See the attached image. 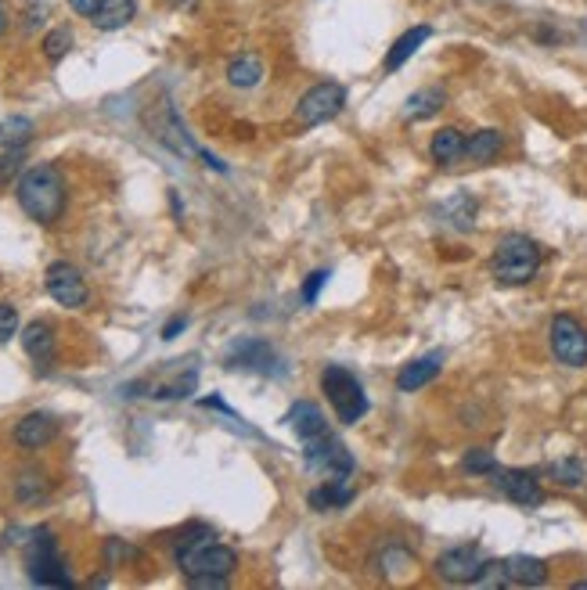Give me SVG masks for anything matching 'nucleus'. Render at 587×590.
<instances>
[{
	"label": "nucleus",
	"mask_w": 587,
	"mask_h": 590,
	"mask_svg": "<svg viewBox=\"0 0 587 590\" xmlns=\"http://www.w3.org/2000/svg\"><path fill=\"white\" fill-rule=\"evenodd\" d=\"M494 486L505 493L512 504H519V508H537V504L544 501L537 472H526V468H505V472H494Z\"/></svg>",
	"instance_id": "11"
},
{
	"label": "nucleus",
	"mask_w": 587,
	"mask_h": 590,
	"mask_svg": "<svg viewBox=\"0 0 587 590\" xmlns=\"http://www.w3.org/2000/svg\"><path fill=\"white\" fill-rule=\"evenodd\" d=\"M476 587H512V583H508L505 558H497V562L483 565V573L476 576Z\"/></svg>",
	"instance_id": "31"
},
{
	"label": "nucleus",
	"mask_w": 587,
	"mask_h": 590,
	"mask_svg": "<svg viewBox=\"0 0 587 590\" xmlns=\"http://www.w3.org/2000/svg\"><path fill=\"white\" fill-rule=\"evenodd\" d=\"M4 29H8V15H4V4H0V36H4Z\"/></svg>",
	"instance_id": "37"
},
{
	"label": "nucleus",
	"mask_w": 587,
	"mask_h": 590,
	"mask_svg": "<svg viewBox=\"0 0 587 590\" xmlns=\"http://www.w3.org/2000/svg\"><path fill=\"white\" fill-rule=\"evenodd\" d=\"M44 285H47V292H51V299H55L58 306H65V310H76V306H83L91 299V288H87L83 274L65 260L47 267Z\"/></svg>",
	"instance_id": "9"
},
{
	"label": "nucleus",
	"mask_w": 587,
	"mask_h": 590,
	"mask_svg": "<svg viewBox=\"0 0 587 590\" xmlns=\"http://www.w3.org/2000/svg\"><path fill=\"white\" fill-rule=\"evenodd\" d=\"M33 137V123L22 116H11L0 123V148H26Z\"/></svg>",
	"instance_id": "25"
},
{
	"label": "nucleus",
	"mask_w": 587,
	"mask_h": 590,
	"mask_svg": "<svg viewBox=\"0 0 587 590\" xmlns=\"http://www.w3.org/2000/svg\"><path fill=\"white\" fill-rule=\"evenodd\" d=\"M501 148H505V137H501V130H479V134L465 137V159L476 162V166H487V162H494L497 155H501Z\"/></svg>",
	"instance_id": "19"
},
{
	"label": "nucleus",
	"mask_w": 587,
	"mask_h": 590,
	"mask_svg": "<svg viewBox=\"0 0 587 590\" xmlns=\"http://www.w3.org/2000/svg\"><path fill=\"white\" fill-rule=\"evenodd\" d=\"M69 8H73L76 15H87V18H91L94 11L101 8V0H69Z\"/></svg>",
	"instance_id": "35"
},
{
	"label": "nucleus",
	"mask_w": 587,
	"mask_h": 590,
	"mask_svg": "<svg viewBox=\"0 0 587 590\" xmlns=\"http://www.w3.org/2000/svg\"><path fill=\"white\" fill-rule=\"evenodd\" d=\"M289 425H292V432H296L303 443H310V439H321L325 432H332L328 429V418L321 414V407L317 403H296L289 411Z\"/></svg>",
	"instance_id": "15"
},
{
	"label": "nucleus",
	"mask_w": 587,
	"mask_h": 590,
	"mask_svg": "<svg viewBox=\"0 0 587 590\" xmlns=\"http://www.w3.org/2000/svg\"><path fill=\"white\" fill-rule=\"evenodd\" d=\"M325 281H328V270H314L307 281H303V303H314L317 299V292L325 288Z\"/></svg>",
	"instance_id": "34"
},
{
	"label": "nucleus",
	"mask_w": 587,
	"mask_h": 590,
	"mask_svg": "<svg viewBox=\"0 0 587 590\" xmlns=\"http://www.w3.org/2000/svg\"><path fill=\"white\" fill-rule=\"evenodd\" d=\"M447 213H451V224L458 227V231H469L472 216H476V202H472L469 195H454L451 202H447Z\"/></svg>",
	"instance_id": "28"
},
{
	"label": "nucleus",
	"mask_w": 587,
	"mask_h": 590,
	"mask_svg": "<svg viewBox=\"0 0 587 590\" xmlns=\"http://www.w3.org/2000/svg\"><path fill=\"white\" fill-rule=\"evenodd\" d=\"M195 371H188V375H181V378H173V382H166V385H155L152 389V396L155 400H184V396H191V389H195Z\"/></svg>",
	"instance_id": "27"
},
{
	"label": "nucleus",
	"mask_w": 587,
	"mask_h": 590,
	"mask_svg": "<svg viewBox=\"0 0 587 590\" xmlns=\"http://www.w3.org/2000/svg\"><path fill=\"white\" fill-rule=\"evenodd\" d=\"M548 475L559 486H580L584 483V465H580L577 457H562V461H551Z\"/></svg>",
	"instance_id": "26"
},
{
	"label": "nucleus",
	"mask_w": 587,
	"mask_h": 590,
	"mask_svg": "<svg viewBox=\"0 0 587 590\" xmlns=\"http://www.w3.org/2000/svg\"><path fill=\"white\" fill-rule=\"evenodd\" d=\"M26 569H29V580L40 583V587H73L69 565H65L62 555H58V544L47 529H40L37 537L29 540Z\"/></svg>",
	"instance_id": "5"
},
{
	"label": "nucleus",
	"mask_w": 587,
	"mask_h": 590,
	"mask_svg": "<svg viewBox=\"0 0 587 590\" xmlns=\"http://www.w3.org/2000/svg\"><path fill=\"white\" fill-rule=\"evenodd\" d=\"M303 447H307L310 472H321L325 479H346V475L353 472V454L332 436V432H325L321 439H310Z\"/></svg>",
	"instance_id": "8"
},
{
	"label": "nucleus",
	"mask_w": 587,
	"mask_h": 590,
	"mask_svg": "<svg viewBox=\"0 0 587 590\" xmlns=\"http://www.w3.org/2000/svg\"><path fill=\"white\" fill-rule=\"evenodd\" d=\"M541 270V245L526 238V234H508L501 238L490 256V274L497 285H526L533 281V274Z\"/></svg>",
	"instance_id": "3"
},
{
	"label": "nucleus",
	"mask_w": 587,
	"mask_h": 590,
	"mask_svg": "<svg viewBox=\"0 0 587 590\" xmlns=\"http://www.w3.org/2000/svg\"><path fill=\"white\" fill-rule=\"evenodd\" d=\"M166 4H188V0H166Z\"/></svg>",
	"instance_id": "39"
},
{
	"label": "nucleus",
	"mask_w": 587,
	"mask_h": 590,
	"mask_svg": "<svg viewBox=\"0 0 587 590\" xmlns=\"http://www.w3.org/2000/svg\"><path fill=\"white\" fill-rule=\"evenodd\" d=\"M22 349L37 360V367H44L47 371V364L55 360V328H51L47 321L26 324V331H22Z\"/></svg>",
	"instance_id": "14"
},
{
	"label": "nucleus",
	"mask_w": 587,
	"mask_h": 590,
	"mask_svg": "<svg viewBox=\"0 0 587 590\" xmlns=\"http://www.w3.org/2000/svg\"><path fill=\"white\" fill-rule=\"evenodd\" d=\"M440 364H443V353H429V357H422V360H411L397 375V385L404 393H415V389H422V385H429L440 375Z\"/></svg>",
	"instance_id": "17"
},
{
	"label": "nucleus",
	"mask_w": 587,
	"mask_h": 590,
	"mask_svg": "<svg viewBox=\"0 0 587 590\" xmlns=\"http://www.w3.org/2000/svg\"><path fill=\"white\" fill-rule=\"evenodd\" d=\"M227 80L238 90H253L263 80V62L260 54H238L235 62L227 65Z\"/></svg>",
	"instance_id": "22"
},
{
	"label": "nucleus",
	"mask_w": 587,
	"mask_h": 590,
	"mask_svg": "<svg viewBox=\"0 0 587 590\" xmlns=\"http://www.w3.org/2000/svg\"><path fill=\"white\" fill-rule=\"evenodd\" d=\"M227 367L231 371H260V375H274L278 367V353L263 339H242L227 353Z\"/></svg>",
	"instance_id": "12"
},
{
	"label": "nucleus",
	"mask_w": 587,
	"mask_h": 590,
	"mask_svg": "<svg viewBox=\"0 0 587 590\" xmlns=\"http://www.w3.org/2000/svg\"><path fill=\"white\" fill-rule=\"evenodd\" d=\"M321 389H325L328 403L335 407V418L343 421V425H353L357 418H364L368 411V396H364V385L357 382L353 371L346 367H325V375H321Z\"/></svg>",
	"instance_id": "4"
},
{
	"label": "nucleus",
	"mask_w": 587,
	"mask_h": 590,
	"mask_svg": "<svg viewBox=\"0 0 587 590\" xmlns=\"http://www.w3.org/2000/svg\"><path fill=\"white\" fill-rule=\"evenodd\" d=\"M461 155H465V137H461V130L443 126L440 134L433 137V159L440 162V166H454Z\"/></svg>",
	"instance_id": "24"
},
{
	"label": "nucleus",
	"mask_w": 587,
	"mask_h": 590,
	"mask_svg": "<svg viewBox=\"0 0 587 590\" xmlns=\"http://www.w3.org/2000/svg\"><path fill=\"white\" fill-rule=\"evenodd\" d=\"M346 105V90L339 83H314V87L296 101V119L303 126H321L335 119Z\"/></svg>",
	"instance_id": "6"
},
{
	"label": "nucleus",
	"mask_w": 587,
	"mask_h": 590,
	"mask_svg": "<svg viewBox=\"0 0 587 590\" xmlns=\"http://www.w3.org/2000/svg\"><path fill=\"white\" fill-rule=\"evenodd\" d=\"M177 565L188 580L199 576H231L238 569V555L227 544H220L209 529H195L188 540L177 544Z\"/></svg>",
	"instance_id": "2"
},
{
	"label": "nucleus",
	"mask_w": 587,
	"mask_h": 590,
	"mask_svg": "<svg viewBox=\"0 0 587 590\" xmlns=\"http://www.w3.org/2000/svg\"><path fill=\"white\" fill-rule=\"evenodd\" d=\"M443 105H447L443 87H425V90H418V94H411V98L404 101V119L407 123H418V119L436 116Z\"/></svg>",
	"instance_id": "20"
},
{
	"label": "nucleus",
	"mask_w": 587,
	"mask_h": 590,
	"mask_svg": "<svg viewBox=\"0 0 587 590\" xmlns=\"http://www.w3.org/2000/svg\"><path fill=\"white\" fill-rule=\"evenodd\" d=\"M15 331H19V310L11 303H0V346L15 339Z\"/></svg>",
	"instance_id": "32"
},
{
	"label": "nucleus",
	"mask_w": 587,
	"mask_h": 590,
	"mask_svg": "<svg viewBox=\"0 0 587 590\" xmlns=\"http://www.w3.org/2000/svg\"><path fill=\"white\" fill-rule=\"evenodd\" d=\"M22 166V148H8V155L0 159V184H8Z\"/></svg>",
	"instance_id": "33"
},
{
	"label": "nucleus",
	"mask_w": 587,
	"mask_h": 590,
	"mask_svg": "<svg viewBox=\"0 0 587 590\" xmlns=\"http://www.w3.org/2000/svg\"><path fill=\"white\" fill-rule=\"evenodd\" d=\"M137 15V4L134 0H101V8L94 11V26L112 33V29H123L127 22H134Z\"/></svg>",
	"instance_id": "21"
},
{
	"label": "nucleus",
	"mask_w": 587,
	"mask_h": 590,
	"mask_svg": "<svg viewBox=\"0 0 587 590\" xmlns=\"http://www.w3.org/2000/svg\"><path fill=\"white\" fill-rule=\"evenodd\" d=\"M429 36H433V29H429V26H415V29H407V33L400 36L397 44L389 47V54H386V62H382V69H386V72H397L400 65H407V62H411V58H415L418 47H422L425 40H429Z\"/></svg>",
	"instance_id": "18"
},
{
	"label": "nucleus",
	"mask_w": 587,
	"mask_h": 590,
	"mask_svg": "<svg viewBox=\"0 0 587 590\" xmlns=\"http://www.w3.org/2000/svg\"><path fill=\"white\" fill-rule=\"evenodd\" d=\"M505 569H508V583H512V587H544V583H548V565H544L541 558L512 555V558H505Z\"/></svg>",
	"instance_id": "16"
},
{
	"label": "nucleus",
	"mask_w": 587,
	"mask_h": 590,
	"mask_svg": "<svg viewBox=\"0 0 587 590\" xmlns=\"http://www.w3.org/2000/svg\"><path fill=\"white\" fill-rule=\"evenodd\" d=\"M461 468L469 475H494L497 472V461H494V454L490 450H469L465 454V461H461Z\"/></svg>",
	"instance_id": "29"
},
{
	"label": "nucleus",
	"mask_w": 587,
	"mask_h": 590,
	"mask_svg": "<svg viewBox=\"0 0 587 590\" xmlns=\"http://www.w3.org/2000/svg\"><path fill=\"white\" fill-rule=\"evenodd\" d=\"M551 353L559 357V364L566 367H584L587 364V328L569 317V313H559L551 321Z\"/></svg>",
	"instance_id": "7"
},
{
	"label": "nucleus",
	"mask_w": 587,
	"mask_h": 590,
	"mask_svg": "<svg viewBox=\"0 0 587 590\" xmlns=\"http://www.w3.org/2000/svg\"><path fill=\"white\" fill-rule=\"evenodd\" d=\"M73 47V33L69 29H51V33L44 36V54L51 58V62H58V58H65V51Z\"/></svg>",
	"instance_id": "30"
},
{
	"label": "nucleus",
	"mask_w": 587,
	"mask_h": 590,
	"mask_svg": "<svg viewBox=\"0 0 587 590\" xmlns=\"http://www.w3.org/2000/svg\"><path fill=\"white\" fill-rule=\"evenodd\" d=\"M19 206L37 224H55L65 213V180L55 166H29L19 180Z\"/></svg>",
	"instance_id": "1"
},
{
	"label": "nucleus",
	"mask_w": 587,
	"mask_h": 590,
	"mask_svg": "<svg viewBox=\"0 0 587 590\" xmlns=\"http://www.w3.org/2000/svg\"><path fill=\"white\" fill-rule=\"evenodd\" d=\"M483 565H487V558H483V551L476 544H461L436 558V576L443 583H476Z\"/></svg>",
	"instance_id": "10"
},
{
	"label": "nucleus",
	"mask_w": 587,
	"mask_h": 590,
	"mask_svg": "<svg viewBox=\"0 0 587 590\" xmlns=\"http://www.w3.org/2000/svg\"><path fill=\"white\" fill-rule=\"evenodd\" d=\"M350 501H353V490L346 486V479H328V483H321L317 490H310V504H314L317 511H335Z\"/></svg>",
	"instance_id": "23"
},
{
	"label": "nucleus",
	"mask_w": 587,
	"mask_h": 590,
	"mask_svg": "<svg viewBox=\"0 0 587 590\" xmlns=\"http://www.w3.org/2000/svg\"><path fill=\"white\" fill-rule=\"evenodd\" d=\"M58 436V418L55 414H47V411H33L26 414V418L15 425V443L26 450H40L47 447L51 439Z\"/></svg>",
	"instance_id": "13"
},
{
	"label": "nucleus",
	"mask_w": 587,
	"mask_h": 590,
	"mask_svg": "<svg viewBox=\"0 0 587 590\" xmlns=\"http://www.w3.org/2000/svg\"><path fill=\"white\" fill-rule=\"evenodd\" d=\"M573 587H577V590H587V580H580V583H573Z\"/></svg>",
	"instance_id": "38"
},
{
	"label": "nucleus",
	"mask_w": 587,
	"mask_h": 590,
	"mask_svg": "<svg viewBox=\"0 0 587 590\" xmlns=\"http://www.w3.org/2000/svg\"><path fill=\"white\" fill-rule=\"evenodd\" d=\"M184 328H188V317H173V321L163 328V339H173V335H181Z\"/></svg>",
	"instance_id": "36"
}]
</instances>
